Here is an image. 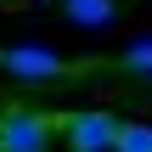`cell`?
Masks as SVG:
<instances>
[{"label":"cell","instance_id":"6da1fadb","mask_svg":"<svg viewBox=\"0 0 152 152\" xmlns=\"http://www.w3.org/2000/svg\"><path fill=\"white\" fill-rule=\"evenodd\" d=\"M51 135H56V113H34V107L0 113V152H51Z\"/></svg>","mask_w":152,"mask_h":152},{"label":"cell","instance_id":"7a4b0ae2","mask_svg":"<svg viewBox=\"0 0 152 152\" xmlns=\"http://www.w3.org/2000/svg\"><path fill=\"white\" fill-rule=\"evenodd\" d=\"M56 130H62L68 152H107V147H113L118 118L102 113V107H85V113H56Z\"/></svg>","mask_w":152,"mask_h":152},{"label":"cell","instance_id":"3957f363","mask_svg":"<svg viewBox=\"0 0 152 152\" xmlns=\"http://www.w3.org/2000/svg\"><path fill=\"white\" fill-rule=\"evenodd\" d=\"M0 68L17 73V79H34V85L68 79V62H62L56 51H39V45H11V51H0Z\"/></svg>","mask_w":152,"mask_h":152},{"label":"cell","instance_id":"277c9868","mask_svg":"<svg viewBox=\"0 0 152 152\" xmlns=\"http://www.w3.org/2000/svg\"><path fill=\"white\" fill-rule=\"evenodd\" d=\"M62 11H68L79 28H107V23H113V0H62Z\"/></svg>","mask_w":152,"mask_h":152},{"label":"cell","instance_id":"5b68a950","mask_svg":"<svg viewBox=\"0 0 152 152\" xmlns=\"http://www.w3.org/2000/svg\"><path fill=\"white\" fill-rule=\"evenodd\" d=\"M107 152H152V124H118Z\"/></svg>","mask_w":152,"mask_h":152}]
</instances>
